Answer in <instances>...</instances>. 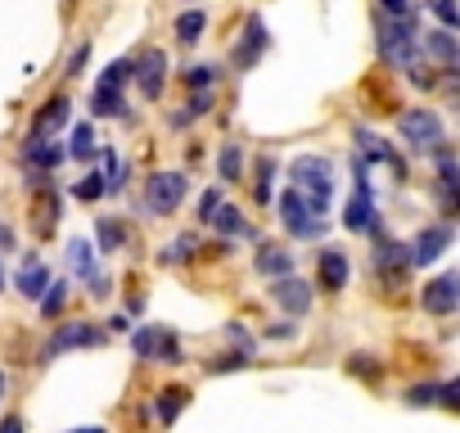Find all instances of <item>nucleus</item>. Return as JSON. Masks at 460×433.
<instances>
[{"mask_svg":"<svg viewBox=\"0 0 460 433\" xmlns=\"http://www.w3.org/2000/svg\"><path fill=\"white\" fill-rule=\"evenodd\" d=\"M289 181H294V190L307 194V203H312L316 216L330 212V194H334V163H330V158H321V154H298V158L289 163Z\"/></svg>","mask_w":460,"mask_h":433,"instance_id":"obj_1","label":"nucleus"},{"mask_svg":"<svg viewBox=\"0 0 460 433\" xmlns=\"http://www.w3.org/2000/svg\"><path fill=\"white\" fill-rule=\"evenodd\" d=\"M375 32H379V55H384V64L411 73L415 59H420V28H415V19H384V14H379Z\"/></svg>","mask_w":460,"mask_h":433,"instance_id":"obj_2","label":"nucleus"},{"mask_svg":"<svg viewBox=\"0 0 460 433\" xmlns=\"http://www.w3.org/2000/svg\"><path fill=\"white\" fill-rule=\"evenodd\" d=\"M131 352H136L140 361H158V366H181V361H185L181 339H176V330H167V325H140V330L131 334Z\"/></svg>","mask_w":460,"mask_h":433,"instance_id":"obj_3","label":"nucleus"},{"mask_svg":"<svg viewBox=\"0 0 460 433\" xmlns=\"http://www.w3.org/2000/svg\"><path fill=\"white\" fill-rule=\"evenodd\" d=\"M280 226H285L294 240H321V235H325V216L312 212V203H307L303 190H285V194H280Z\"/></svg>","mask_w":460,"mask_h":433,"instance_id":"obj_4","label":"nucleus"},{"mask_svg":"<svg viewBox=\"0 0 460 433\" xmlns=\"http://www.w3.org/2000/svg\"><path fill=\"white\" fill-rule=\"evenodd\" d=\"M190 194V176L185 172H154L145 181V208L158 212V216H172Z\"/></svg>","mask_w":460,"mask_h":433,"instance_id":"obj_5","label":"nucleus"},{"mask_svg":"<svg viewBox=\"0 0 460 433\" xmlns=\"http://www.w3.org/2000/svg\"><path fill=\"white\" fill-rule=\"evenodd\" d=\"M397 131H402V140H406L415 154H429V149L442 145V118H438L433 109H406V113L397 118Z\"/></svg>","mask_w":460,"mask_h":433,"instance_id":"obj_6","label":"nucleus"},{"mask_svg":"<svg viewBox=\"0 0 460 433\" xmlns=\"http://www.w3.org/2000/svg\"><path fill=\"white\" fill-rule=\"evenodd\" d=\"M104 343V330L95 321H68L50 334V343L41 348V361H55L59 352H73V348H100Z\"/></svg>","mask_w":460,"mask_h":433,"instance_id":"obj_7","label":"nucleus"},{"mask_svg":"<svg viewBox=\"0 0 460 433\" xmlns=\"http://www.w3.org/2000/svg\"><path fill=\"white\" fill-rule=\"evenodd\" d=\"M420 303H424L429 316H451V312L460 307V271H442V276H433V280L424 285Z\"/></svg>","mask_w":460,"mask_h":433,"instance_id":"obj_8","label":"nucleus"},{"mask_svg":"<svg viewBox=\"0 0 460 433\" xmlns=\"http://www.w3.org/2000/svg\"><path fill=\"white\" fill-rule=\"evenodd\" d=\"M348 276H352L348 253L334 249V244H325V249L316 253V285H321L325 294H343V289H348Z\"/></svg>","mask_w":460,"mask_h":433,"instance_id":"obj_9","label":"nucleus"},{"mask_svg":"<svg viewBox=\"0 0 460 433\" xmlns=\"http://www.w3.org/2000/svg\"><path fill=\"white\" fill-rule=\"evenodd\" d=\"M271 303L285 312V316H307L312 312V285L307 280H298V276H280V280H271Z\"/></svg>","mask_w":460,"mask_h":433,"instance_id":"obj_10","label":"nucleus"},{"mask_svg":"<svg viewBox=\"0 0 460 433\" xmlns=\"http://www.w3.org/2000/svg\"><path fill=\"white\" fill-rule=\"evenodd\" d=\"M375 240H379V249H375V271H379L388 285H397V280L411 271V249H406V244H397V240H388V235H384V226L375 231Z\"/></svg>","mask_w":460,"mask_h":433,"instance_id":"obj_11","label":"nucleus"},{"mask_svg":"<svg viewBox=\"0 0 460 433\" xmlns=\"http://www.w3.org/2000/svg\"><path fill=\"white\" fill-rule=\"evenodd\" d=\"M451 240H456V231L451 226H424L406 249H411V267H429V262H438L447 249H451Z\"/></svg>","mask_w":460,"mask_h":433,"instance_id":"obj_12","label":"nucleus"},{"mask_svg":"<svg viewBox=\"0 0 460 433\" xmlns=\"http://www.w3.org/2000/svg\"><path fill=\"white\" fill-rule=\"evenodd\" d=\"M131 77L140 82V95H145V100H158L163 86H167V55H163L158 46H149V50L140 55V64H136Z\"/></svg>","mask_w":460,"mask_h":433,"instance_id":"obj_13","label":"nucleus"},{"mask_svg":"<svg viewBox=\"0 0 460 433\" xmlns=\"http://www.w3.org/2000/svg\"><path fill=\"white\" fill-rule=\"evenodd\" d=\"M68 113H73V100H68V95H55V100H46V109L32 118V131H28V140H55V136L68 127Z\"/></svg>","mask_w":460,"mask_h":433,"instance_id":"obj_14","label":"nucleus"},{"mask_svg":"<svg viewBox=\"0 0 460 433\" xmlns=\"http://www.w3.org/2000/svg\"><path fill=\"white\" fill-rule=\"evenodd\" d=\"M267 46H271V37H267V23L258 19V14H249V28H244V41L235 46V68H253L262 55H267Z\"/></svg>","mask_w":460,"mask_h":433,"instance_id":"obj_15","label":"nucleus"},{"mask_svg":"<svg viewBox=\"0 0 460 433\" xmlns=\"http://www.w3.org/2000/svg\"><path fill=\"white\" fill-rule=\"evenodd\" d=\"M438 199L451 216H460V167L451 154H438Z\"/></svg>","mask_w":460,"mask_h":433,"instance_id":"obj_16","label":"nucleus"},{"mask_svg":"<svg viewBox=\"0 0 460 433\" xmlns=\"http://www.w3.org/2000/svg\"><path fill=\"white\" fill-rule=\"evenodd\" d=\"M212 231H221L226 240H258V231L244 222V212L240 208H230V203H221L217 212H212V222H208Z\"/></svg>","mask_w":460,"mask_h":433,"instance_id":"obj_17","label":"nucleus"},{"mask_svg":"<svg viewBox=\"0 0 460 433\" xmlns=\"http://www.w3.org/2000/svg\"><path fill=\"white\" fill-rule=\"evenodd\" d=\"M59 212H64V199H59V190H32V216H37V231L41 235H50L55 231V222H59Z\"/></svg>","mask_w":460,"mask_h":433,"instance_id":"obj_18","label":"nucleus"},{"mask_svg":"<svg viewBox=\"0 0 460 433\" xmlns=\"http://www.w3.org/2000/svg\"><path fill=\"white\" fill-rule=\"evenodd\" d=\"M64 158H68V149L55 145V140H23V163H32V167L46 172V176H50Z\"/></svg>","mask_w":460,"mask_h":433,"instance_id":"obj_19","label":"nucleus"},{"mask_svg":"<svg viewBox=\"0 0 460 433\" xmlns=\"http://www.w3.org/2000/svg\"><path fill=\"white\" fill-rule=\"evenodd\" d=\"M253 271H258V276H271V280L294 276V253H289V249H280V244H262V249H258V258H253Z\"/></svg>","mask_w":460,"mask_h":433,"instance_id":"obj_20","label":"nucleus"},{"mask_svg":"<svg viewBox=\"0 0 460 433\" xmlns=\"http://www.w3.org/2000/svg\"><path fill=\"white\" fill-rule=\"evenodd\" d=\"M14 285H19V294H23V298H41V294H46V285H50V271L28 253V258H23V271H19V280H14Z\"/></svg>","mask_w":460,"mask_h":433,"instance_id":"obj_21","label":"nucleus"},{"mask_svg":"<svg viewBox=\"0 0 460 433\" xmlns=\"http://www.w3.org/2000/svg\"><path fill=\"white\" fill-rule=\"evenodd\" d=\"M420 50H429L438 64H456V59H460V46H456L451 32H429V37H420Z\"/></svg>","mask_w":460,"mask_h":433,"instance_id":"obj_22","label":"nucleus"},{"mask_svg":"<svg viewBox=\"0 0 460 433\" xmlns=\"http://www.w3.org/2000/svg\"><path fill=\"white\" fill-rule=\"evenodd\" d=\"M203 32H208V14H203V10H185V14H176V41H181V46H194Z\"/></svg>","mask_w":460,"mask_h":433,"instance_id":"obj_23","label":"nucleus"},{"mask_svg":"<svg viewBox=\"0 0 460 433\" xmlns=\"http://www.w3.org/2000/svg\"><path fill=\"white\" fill-rule=\"evenodd\" d=\"M91 113H95V118H127V100H122V91H104V86H95V95H91Z\"/></svg>","mask_w":460,"mask_h":433,"instance_id":"obj_24","label":"nucleus"},{"mask_svg":"<svg viewBox=\"0 0 460 433\" xmlns=\"http://www.w3.org/2000/svg\"><path fill=\"white\" fill-rule=\"evenodd\" d=\"M68 271H73V276H82V280H91V276H95V253H91V244H86V240H68Z\"/></svg>","mask_w":460,"mask_h":433,"instance_id":"obj_25","label":"nucleus"},{"mask_svg":"<svg viewBox=\"0 0 460 433\" xmlns=\"http://www.w3.org/2000/svg\"><path fill=\"white\" fill-rule=\"evenodd\" d=\"M190 406V388H163L158 393V420L163 424H176V415Z\"/></svg>","mask_w":460,"mask_h":433,"instance_id":"obj_26","label":"nucleus"},{"mask_svg":"<svg viewBox=\"0 0 460 433\" xmlns=\"http://www.w3.org/2000/svg\"><path fill=\"white\" fill-rule=\"evenodd\" d=\"M95 240H100V253H118L122 240H127V231H122L118 216H100V222H95Z\"/></svg>","mask_w":460,"mask_h":433,"instance_id":"obj_27","label":"nucleus"},{"mask_svg":"<svg viewBox=\"0 0 460 433\" xmlns=\"http://www.w3.org/2000/svg\"><path fill=\"white\" fill-rule=\"evenodd\" d=\"M357 145H361V158H366V163H393V158H397V154L388 149V140L370 136L366 127H357Z\"/></svg>","mask_w":460,"mask_h":433,"instance_id":"obj_28","label":"nucleus"},{"mask_svg":"<svg viewBox=\"0 0 460 433\" xmlns=\"http://www.w3.org/2000/svg\"><path fill=\"white\" fill-rule=\"evenodd\" d=\"M217 172H221V181H240V176H244V149H240V145H221Z\"/></svg>","mask_w":460,"mask_h":433,"instance_id":"obj_29","label":"nucleus"},{"mask_svg":"<svg viewBox=\"0 0 460 433\" xmlns=\"http://www.w3.org/2000/svg\"><path fill=\"white\" fill-rule=\"evenodd\" d=\"M64 149H68V158H77V163L95 158V131H91V122H77V127H73V145H64Z\"/></svg>","mask_w":460,"mask_h":433,"instance_id":"obj_30","label":"nucleus"},{"mask_svg":"<svg viewBox=\"0 0 460 433\" xmlns=\"http://www.w3.org/2000/svg\"><path fill=\"white\" fill-rule=\"evenodd\" d=\"M131 73H136V64H131V59H113V64L100 73V82H95V86H104V91H122V86L131 82Z\"/></svg>","mask_w":460,"mask_h":433,"instance_id":"obj_31","label":"nucleus"},{"mask_svg":"<svg viewBox=\"0 0 460 433\" xmlns=\"http://www.w3.org/2000/svg\"><path fill=\"white\" fill-rule=\"evenodd\" d=\"M194 249H199V240H194V235H176L172 244H163L158 262H167V267H176V262H190V258H194Z\"/></svg>","mask_w":460,"mask_h":433,"instance_id":"obj_32","label":"nucleus"},{"mask_svg":"<svg viewBox=\"0 0 460 433\" xmlns=\"http://www.w3.org/2000/svg\"><path fill=\"white\" fill-rule=\"evenodd\" d=\"M64 303H68V280H50L46 294H41V316L55 321V316L64 312Z\"/></svg>","mask_w":460,"mask_h":433,"instance_id":"obj_33","label":"nucleus"},{"mask_svg":"<svg viewBox=\"0 0 460 433\" xmlns=\"http://www.w3.org/2000/svg\"><path fill=\"white\" fill-rule=\"evenodd\" d=\"M217 82H221V68H217V64H194V68L185 73V86H190V91H217Z\"/></svg>","mask_w":460,"mask_h":433,"instance_id":"obj_34","label":"nucleus"},{"mask_svg":"<svg viewBox=\"0 0 460 433\" xmlns=\"http://www.w3.org/2000/svg\"><path fill=\"white\" fill-rule=\"evenodd\" d=\"M249 352H226V357H217V361H208V375H230V370H249Z\"/></svg>","mask_w":460,"mask_h":433,"instance_id":"obj_35","label":"nucleus"},{"mask_svg":"<svg viewBox=\"0 0 460 433\" xmlns=\"http://www.w3.org/2000/svg\"><path fill=\"white\" fill-rule=\"evenodd\" d=\"M73 194H77L82 203H95V199H104V176H100V172H91V176H82V181L73 185Z\"/></svg>","mask_w":460,"mask_h":433,"instance_id":"obj_36","label":"nucleus"},{"mask_svg":"<svg viewBox=\"0 0 460 433\" xmlns=\"http://www.w3.org/2000/svg\"><path fill=\"white\" fill-rule=\"evenodd\" d=\"M438 393H442V384H415V388H406V406H433Z\"/></svg>","mask_w":460,"mask_h":433,"instance_id":"obj_37","label":"nucleus"},{"mask_svg":"<svg viewBox=\"0 0 460 433\" xmlns=\"http://www.w3.org/2000/svg\"><path fill=\"white\" fill-rule=\"evenodd\" d=\"M429 10H433V14H438V19L451 28V32L460 28V5H456V0H429Z\"/></svg>","mask_w":460,"mask_h":433,"instance_id":"obj_38","label":"nucleus"},{"mask_svg":"<svg viewBox=\"0 0 460 433\" xmlns=\"http://www.w3.org/2000/svg\"><path fill=\"white\" fill-rule=\"evenodd\" d=\"M384 19H415V0H379Z\"/></svg>","mask_w":460,"mask_h":433,"instance_id":"obj_39","label":"nucleus"},{"mask_svg":"<svg viewBox=\"0 0 460 433\" xmlns=\"http://www.w3.org/2000/svg\"><path fill=\"white\" fill-rule=\"evenodd\" d=\"M271 181H276V158H262V163H258V199H262V203L271 199Z\"/></svg>","mask_w":460,"mask_h":433,"instance_id":"obj_40","label":"nucleus"},{"mask_svg":"<svg viewBox=\"0 0 460 433\" xmlns=\"http://www.w3.org/2000/svg\"><path fill=\"white\" fill-rule=\"evenodd\" d=\"M226 334H230V343H235V352H249V357H253V334H249L240 321H230V325H226Z\"/></svg>","mask_w":460,"mask_h":433,"instance_id":"obj_41","label":"nucleus"},{"mask_svg":"<svg viewBox=\"0 0 460 433\" xmlns=\"http://www.w3.org/2000/svg\"><path fill=\"white\" fill-rule=\"evenodd\" d=\"M217 208H221V190H203L199 194V222H212Z\"/></svg>","mask_w":460,"mask_h":433,"instance_id":"obj_42","label":"nucleus"},{"mask_svg":"<svg viewBox=\"0 0 460 433\" xmlns=\"http://www.w3.org/2000/svg\"><path fill=\"white\" fill-rule=\"evenodd\" d=\"M203 113H212V91H194L190 100V118H203Z\"/></svg>","mask_w":460,"mask_h":433,"instance_id":"obj_43","label":"nucleus"},{"mask_svg":"<svg viewBox=\"0 0 460 433\" xmlns=\"http://www.w3.org/2000/svg\"><path fill=\"white\" fill-rule=\"evenodd\" d=\"M86 59H91V46H77V50H73V59H68V77H82Z\"/></svg>","mask_w":460,"mask_h":433,"instance_id":"obj_44","label":"nucleus"},{"mask_svg":"<svg viewBox=\"0 0 460 433\" xmlns=\"http://www.w3.org/2000/svg\"><path fill=\"white\" fill-rule=\"evenodd\" d=\"M352 375H361V379H379V366H370V357H352V366H348Z\"/></svg>","mask_w":460,"mask_h":433,"instance_id":"obj_45","label":"nucleus"},{"mask_svg":"<svg viewBox=\"0 0 460 433\" xmlns=\"http://www.w3.org/2000/svg\"><path fill=\"white\" fill-rule=\"evenodd\" d=\"M294 334H298V325H289V321H280V325L267 330V339H294Z\"/></svg>","mask_w":460,"mask_h":433,"instance_id":"obj_46","label":"nucleus"},{"mask_svg":"<svg viewBox=\"0 0 460 433\" xmlns=\"http://www.w3.org/2000/svg\"><path fill=\"white\" fill-rule=\"evenodd\" d=\"M109 285H113L109 276H100V271L91 276V294H95V298H104V294H109Z\"/></svg>","mask_w":460,"mask_h":433,"instance_id":"obj_47","label":"nucleus"},{"mask_svg":"<svg viewBox=\"0 0 460 433\" xmlns=\"http://www.w3.org/2000/svg\"><path fill=\"white\" fill-rule=\"evenodd\" d=\"M0 433H23V415H5L0 420Z\"/></svg>","mask_w":460,"mask_h":433,"instance_id":"obj_48","label":"nucleus"},{"mask_svg":"<svg viewBox=\"0 0 460 433\" xmlns=\"http://www.w3.org/2000/svg\"><path fill=\"white\" fill-rule=\"evenodd\" d=\"M109 330H113V334H127V330H131V321H127V316H113V321H109Z\"/></svg>","mask_w":460,"mask_h":433,"instance_id":"obj_49","label":"nucleus"},{"mask_svg":"<svg viewBox=\"0 0 460 433\" xmlns=\"http://www.w3.org/2000/svg\"><path fill=\"white\" fill-rule=\"evenodd\" d=\"M0 249H5V253L14 249V231H10V226H0Z\"/></svg>","mask_w":460,"mask_h":433,"instance_id":"obj_50","label":"nucleus"},{"mask_svg":"<svg viewBox=\"0 0 460 433\" xmlns=\"http://www.w3.org/2000/svg\"><path fill=\"white\" fill-rule=\"evenodd\" d=\"M73 433H109V429H100V424H86V429H73Z\"/></svg>","mask_w":460,"mask_h":433,"instance_id":"obj_51","label":"nucleus"},{"mask_svg":"<svg viewBox=\"0 0 460 433\" xmlns=\"http://www.w3.org/2000/svg\"><path fill=\"white\" fill-rule=\"evenodd\" d=\"M0 397H5V370H0Z\"/></svg>","mask_w":460,"mask_h":433,"instance_id":"obj_52","label":"nucleus"},{"mask_svg":"<svg viewBox=\"0 0 460 433\" xmlns=\"http://www.w3.org/2000/svg\"><path fill=\"white\" fill-rule=\"evenodd\" d=\"M0 289H5V267H0Z\"/></svg>","mask_w":460,"mask_h":433,"instance_id":"obj_53","label":"nucleus"},{"mask_svg":"<svg viewBox=\"0 0 460 433\" xmlns=\"http://www.w3.org/2000/svg\"><path fill=\"white\" fill-rule=\"evenodd\" d=\"M456 384H460V379H456Z\"/></svg>","mask_w":460,"mask_h":433,"instance_id":"obj_54","label":"nucleus"}]
</instances>
